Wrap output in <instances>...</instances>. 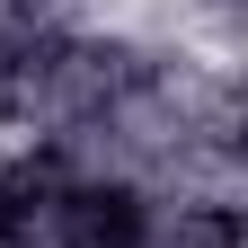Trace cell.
Listing matches in <instances>:
<instances>
[{
	"instance_id": "obj_1",
	"label": "cell",
	"mask_w": 248,
	"mask_h": 248,
	"mask_svg": "<svg viewBox=\"0 0 248 248\" xmlns=\"http://www.w3.org/2000/svg\"><path fill=\"white\" fill-rule=\"evenodd\" d=\"M53 239L62 248H151V213L133 186H80L53 204Z\"/></svg>"
},
{
	"instance_id": "obj_3",
	"label": "cell",
	"mask_w": 248,
	"mask_h": 248,
	"mask_svg": "<svg viewBox=\"0 0 248 248\" xmlns=\"http://www.w3.org/2000/svg\"><path fill=\"white\" fill-rule=\"evenodd\" d=\"M177 248H239V222H231L222 204H204V213L177 222Z\"/></svg>"
},
{
	"instance_id": "obj_2",
	"label": "cell",
	"mask_w": 248,
	"mask_h": 248,
	"mask_svg": "<svg viewBox=\"0 0 248 248\" xmlns=\"http://www.w3.org/2000/svg\"><path fill=\"white\" fill-rule=\"evenodd\" d=\"M53 169L45 160H18V169H0V239H9V248H27V239H36L45 222H53Z\"/></svg>"
}]
</instances>
